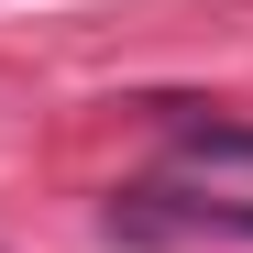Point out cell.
<instances>
[{
	"mask_svg": "<svg viewBox=\"0 0 253 253\" xmlns=\"http://www.w3.org/2000/svg\"><path fill=\"white\" fill-rule=\"evenodd\" d=\"M110 231L132 242H165V231H253V198H187V209H154V198H121Z\"/></svg>",
	"mask_w": 253,
	"mask_h": 253,
	"instance_id": "cell-1",
	"label": "cell"
},
{
	"mask_svg": "<svg viewBox=\"0 0 253 253\" xmlns=\"http://www.w3.org/2000/svg\"><path fill=\"white\" fill-rule=\"evenodd\" d=\"M187 154H220V165H253V132H231V121H187Z\"/></svg>",
	"mask_w": 253,
	"mask_h": 253,
	"instance_id": "cell-2",
	"label": "cell"
}]
</instances>
